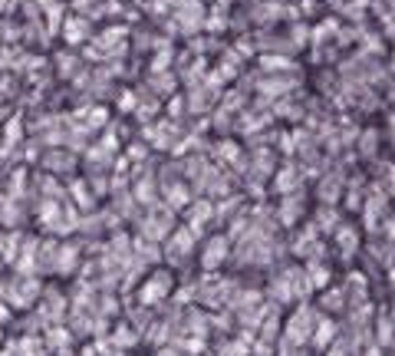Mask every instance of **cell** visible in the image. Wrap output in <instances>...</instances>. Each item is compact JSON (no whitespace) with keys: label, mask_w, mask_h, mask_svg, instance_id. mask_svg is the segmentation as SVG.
Segmentation results:
<instances>
[{"label":"cell","mask_w":395,"mask_h":356,"mask_svg":"<svg viewBox=\"0 0 395 356\" xmlns=\"http://www.w3.org/2000/svg\"><path fill=\"white\" fill-rule=\"evenodd\" d=\"M0 346H3V337H0Z\"/></svg>","instance_id":"cell-1"}]
</instances>
